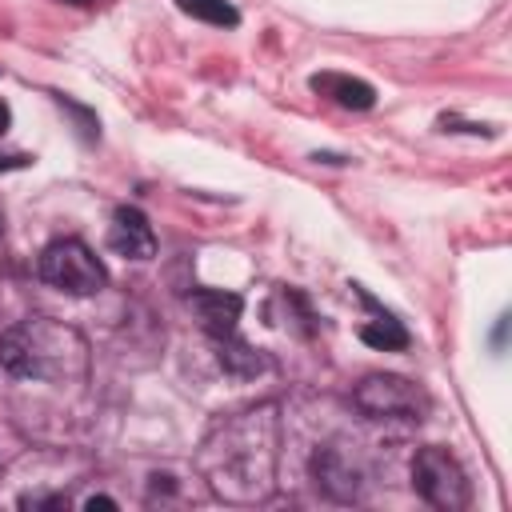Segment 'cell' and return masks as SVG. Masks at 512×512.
Here are the masks:
<instances>
[{
  "label": "cell",
  "mask_w": 512,
  "mask_h": 512,
  "mask_svg": "<svg viewBox=\"0 0 512 512\" xmlns=\"http://www.w3.org/2000/svg\"><path fill=\"white\" fill-rule=\"evenodd\" d=\"M280 408L256 404L212 424L196 452V468L224 504H264L276 492Z\"/></svg>",
  "instance_id": "obj_1"
},
{
  "label": "cell",
  "mask_w": 512,
  "mask_h": 512,
  "mask_svg": "<svg viewBox=\"0 0 512 512\" xmlns=\"http://www.w3.org/2000/svg\"><path fill=\"white\" fill-rule=\"evenodd\" d=\"M0 368L20 380H72L88 368V344L76 328L32 316L0 332Z\"/></svg>",
  "instance_id": "obj_2"
},
{
  "label": "cell",
  "mask_w": 512,
  "mask_h": 512,
  "mask_svg": "<svg viewBox=\"0 0 512 512\" xmlns=\"http://www.w3.org/2000/svg\"><path fill=\"white\" fill-rule=\"evenodd\" d=\"M352 404L368 420H400V424H420L432 408L428 392L420 384H412L408 376H396V372H368L352 388Z\"/></svg>",
  "instance_id": "obj_3"
},
{
  "label": "cell",
  "mask_w": 512,
  "mask_h": 512,
  "mask_svg": "<svg viewBox=\"0 0 512 512\" xmlns=\"http://www.w3.org/2000/svg\"><path fill=\"white\" fill-rule=\"evenodd\" d=\"M36 272L44 284H52L56 292H68V296H92L104 288L108 272L100 264V256L76 240V236H64V240H52L40 260H36Z\"/></svg>",
  "instance_id": "obj_4"
},
{
  "label": "cell",
  "mask_w": 512,
  "mask_h": 512,
  "mask_svg": "<svg viewBox=\"0 0 512 512\" xmlns=\"http://www.w3.org/2000/svg\"><path fill=\"white\" fill-rule=\"evenodd\" d=\"M412 488L424 504L440 508V512H460L472 504V484H468V472L460 468V460L440 448V444H428L412 456Z\"/></svg>",
  "instance_id": "obj_5"
},
{
  "label": "cell",
  "mask_w": 512,
  "mask_h": 512,
  "mask_svg": "<svg viewBox=\"0 0 512 512\" xmlns=\"http://www.w3.org/2000/svg\"><path fill=\"white\" fill-rule=\"evenodd\" d=\"M312 476H316V488H320V492H328L332 500H344V504L360 500L364 480H368L360 456H356L348 444H324V448H316V456H312Z\"/></svg>",
  "instance_id": "obj_6"
},
{
  "label": "cell",
  "mask_w": 512,
  "mask_h": 512,
  "mask_svg": "<svg viewBox=\"0 0 512 512\" xmlns=\"http://www.w3.org/2000/svg\"><path fill=\"white\" fill-rule=\"evenodd\" d=\"M188 304H192V312L200 316V328L208 332V340H212V344L240 336V312H244V296H240V292L192 288Z\"/></svg>",
  "instance_id": "obj_7"
},
{
  "label": "cell",
  "mask_w": 512,
  "mask_h": 512,
  "mask_svg": "<svg viewBox=\"0 0 512 512\" xmlns=\"http://www.w3.org/2000/svg\"><path fill=\"white\" fill-rule=\"evenodd\" d=\"M108 248L124 260H152L156 256V232L148 216L136 204H120L108 224Z\"/></svg>",
  "instance_id": "obj_8"
},
{
  "label": "cell",
  "mask_w": 512,
  "mask_h": 512,
  "mask_svg": "<svg viewBox=\"0 0 512 512\" xmlns=\"http://www.w3.org/2000/svg\"><path fill=\"white\" fill-rule=\"evenodd\" d=\"M308 84L316 96H324L340 108H352V112H368L376 104V88L360 76H348V72H316Z\"/></svg>",
  "instance_id": "obj_9"
},
{
  "label": "cell",
  "mask_w": 512,
  "mask_h": 512,
  "mask_svg": "<svg viewBox=\"0 0 512 512\" xmlns=\"http://www.w3.org/2000/svg\"><path fill=\"white\" fill-rule=\"evenodd\" d=\"M364 304H368L376 316L360 324V340H364V344H372L376 352H400V348H408V328H404L396 316L380 312V308H376L368 296H364Z\"/></svg>",
  "instance_id": "obj_10"
},
{
  "label": "cell",
  "mask_w": 512,
  "mask_h": 512,
  "mask_svg": "<svg viewBox=\"0 0 512 512\" xmlns=\"http://www.w3.org/2000/svg\"><path fill=\"white\" fill-rule=\"evenodd\" d=\"M216 360H220L224 372H232V376H260V372L268 368V356H264L260 348H252L248 340H240V336L220 340V344H216Z\"/></svg>",
  "instance_id": "obj_11"
},
{
  "label": "cell",
  "mask_w": 512,
  "mask_h": 512,
  "mask_svg": "<svg viewBox=\"0 0 512 512\" xmlns=\"http://www.w3.org/2000/svg\"><path fill=\"white\" fill-rule=\"evenodd\" d=\"M176 8L200 24H212V28H236L240 24V12L228 0H176Z\"/></svg>",
  "instance_id": "obj_12"
},
{
  "label": "cell",
  "mask_w": 512,
  "mask_h": 512,
  "mask_svg": "<svg viewBox=\"0 0 512 512\" xmlns=\"http://www.w3.org/2000/svg\"><path fill=\"white\" fill-rule=\"evenodd\" d=\"M28 164V156L20 152V156H0V172H12V168H24Z\"/></svg>",
  "instance_id": "obj_13"
},
{
  "label": "cell",
  "mask_w": 512,
  "mask_h": 512,
  "mask_svg": "<svg viewBox=\"0 0 512 512\" xmlns=\"http://www.w3.org/2000/svg\"><path fill=\"white\" fill-rule=\"evenodd\" d=\"M96 504H100V508H116L112 496H88V500H84V508H96Z\"/></svg>",
  "instance_id": "obj_14"
},
{
  "label": "cell",
  "mask_w": 512,
  "mask_h": 512,
  "mask_svg": "<svg viewBox=\"0 0 512 512\" xmlns=\"http://www.w3.org/2000/svg\"><path fill=\"white\" fill-rule=\"evenodd\" d=\"M8 124H12V112H8V104H4V100H0V136H4V132H8Z\"/></svg>",
  "instance_id": "obj_15"
},
{
  "label": "cell",
  "mask_w": 512,
  "mask_h": 512,
  "mask_svg": "<svg viewBox=\"0 0 512 512\" xmlns=\"http://www.w3.org/2000/svg\"><path fill=\"white\" fill-rule=\"evenodd\" d=\"M60 4H68V8H92L96 0H60Z\"/></svg>",
  "instance_id": "obj_16"
},
{
  "label": "cell",
  "mask_w": 512,
  "mask_h": 512,
  "mask_svg": "<svg viewBox=\"0 0 512 512\" xmlns=\"http://www.w3.org/2000/svg\"><path fill=\"white\" fill-rule=\"evenodd\" d=\"M0 232H4V212H0Z\"/></svg>",
  "instance_id": "obj_17"
}]
</instances>
